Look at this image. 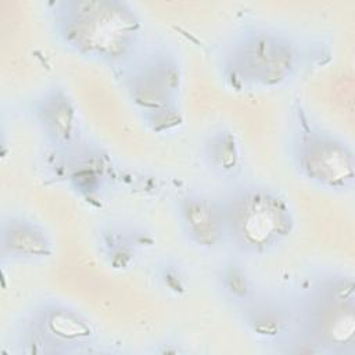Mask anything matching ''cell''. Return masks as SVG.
<instances>
[{"mask_svg": "<svg viewBox=\"0 0 355 355\" xmlns=\"http://www.w3.org/2000/svg\"><path fill=\"white\" fill-rule=\"evenodd\" d=\"M50 12L55 37L72 53L125 67L143 50L141 21L126 1H57Z\"/></svg>", "mask_w": 355, "mask_h": 355, "instance_id": "6da1fadb", "label": "cell"}, {"mask_svg": "<svg viewBox=\"0 0 355 355\" xmlns=\"http://www.w3.org/2000/svg\"><path fill=\"white\" fill-rule=\"evenodd\" d=\"M157 283L169 293L180 294L186 290V273L182 265L172 258H165L155 266Z\"/></svg>", "mask_w": 355, "mask_h": 355, "instance_id": "5bb4252c", "label": "cell"}, {"mask_svg": "<svg viewBox=\"0 0 355 355\" xmlns=\"http://www.w3.org/2000/svg\"><path fill=\"white\" fill-rule=\"evenodd\" d=\"M31 115L54 150L68 151L80 143L78 111L62 87L51 86L40 92L31 103Z\"/></svg>", "mask_w": 355, "mask_h": 355, "instance_id": "8992f818", "label": "cell"}, {"mask_svg": "<svg viewBox=\"0 0 355 355\" xmlns=\"http://www.w3.org/2000/svg\"><path fill=\"white\" fill-rule=\"evenodd\" d=\"M144 233L133 223L111 222L98 233V248L105 262L115 269H125L135 262Z\"/></svg>", "mask_w": 355, "mask_h": 355, "instance_id": "8fae6325", "label": "cell"}, {"mask_svg": "<svg viewBox=\"0 0 355 355\" xmlns=\"http://www.w3.org/2000/svg\"><path fill=\"white\" fill-rule=\"evenodd\" d=\"M302 61L301 46L293 35L254 25L229 40L222 55V72L236 89H275L294 79Z\"/></svg>", "mask_w": 355, "mask_h": 355, "instance_id": "3957f363", "label": "cell"}, {"mask_svg": "<svg viewBox=\"0 0 355 355\" xmlns=\"http://www.w3.org/2000/svg\"><path fill=\"white\" fill-rule=\"evenodd\" d=\"M225 226V247L241 257L277 250L294 229L287 198L275 187L237 180L218 196Z\"/></svg>", "mask_w": 355, "mask_h": 355, "instance_id": "7a4b0ae2", "label": "cell"}, {"mask_svg": "<svg viewBox=\"0 0 355 355\" xmlns=\"http://www.w3.org/2000/svg\"><path fill=\"white\" fill-rule=\"evenodd\" d=\"M215 280L222 298L239 309H243L259 297L255 282L247 269L234 259L219 265Z\"/></svg>", "mask_w": 355, "mask_h": 355, "instance_id": "7c38bea8", "label": "cell"}, {"mask_svg": "<svg viewBox=\"0 0 355 355\" xmlns=\"http://www.w3.org/2000/svg\"><path fill=\"white\" fill-rule=\"evenodd\" d=\"M240 311L248 331L266 341L288 340L293 324L297 326L294 305L276 297L266 298L259 294Z\"/></svg>", "mask_w": 355, "mask_h": 355, "instance_id": "30bf717a", "label": "cell"}, {"mask_svg": "<svg viewBox=\"0 0 355 355\" xmlns=\"http://www.w3.org/2000/svg\"><path fill=\"white\" fill-rule=\"evenodd\" d=\"M54 252L51 236L43 225L21 214L4 215L0 225V255L8 262H37Z\"/></svg>", "mask_w": 355, "mask_h": 355, "instance_id": "ba28073f", "label": "cell"}, {"mask_svg": "<svg viewBox=\"0 0 355 355\" xmlns=\"http://www.w3.org/2000/svg\"><path fill=\"white\" fill-rule=\"evenodd\" d=\"M93 329L76 309L60 301H43L29 313L21 330V343L35 344V352H62L89 344Z\"/></svg>", "mask_w": 355, "mask_h": 355, "instance_id": "5b68a950", "label": "cell"}, {"mask_svg": "<svg viewBox=\"0 0 355 355\" xmlns=\"http://www.w3.org/2000/svg\"><path fill=\"white\" fill-rule=\"evenodd\" d=\"M141 67L168 92L179 97L182 86V68L178 55L168 47L141 50L136 57Z\"/></svg>", "mask_w": 355, "mask_h": 355, "instance_id": "4fadbf2b", "label": "cell"}, {"mask_svg": "<svg viewBox=\"0 0 355 355\" xmlns=\"http://www.w3.org/2000/svg\"><path fill=\"white\" fill-rule=\"evenodd\" d=\"M176 220L183 239L198 250L225 247V226L218 196L190 191L176 201Z\"/></svg>", "mask_w": 355, "mask_h": 355, "instance_id": "52a82bcc", "label": "cell"}, {"mask_svg": "<svg viewBox=\"0 0 355 355\" xmlns=\"http://www.w3.org/2000/svg\"><path fill=\"white\" fill-rule=\"evenodd\" d=\"M290 161L295 172L318 189L345 193L354 187L352 148L341 137L313 123L301 122L294 129Z\"/></svg>", "mask_w": 355, "mask_h": 355, "instance_id": "277c9868", "label": "cell"}, {"mask_svg": "<svg viewBox=\"0 0 355 355\" xmlns=\"http://www.w3.org/2000/svg\"><path fill=\"white\" fill-rule=\"evenodd\" d=\"M200 158L208 172L230 184L240 180L244 157L236 133L223 125L211 128L200 144Z\"/></svg>", "mask_w": 355, "mask_h": 355, "instance_id": "9c48e42d", "label": "cell"}]
</instances>
